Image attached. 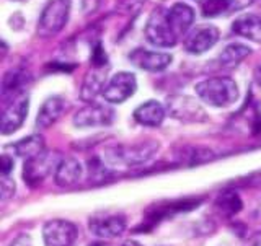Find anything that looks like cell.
<instances>
[{
    "instance_id": "8fae6325",
    "label": "cell",
    "mask_w": 261,
    "mask_h": 246,
    "mask_svg": "<svg viewBox=\"0 0 261 246\" xmlns=\"http://www.w3.org/2000/svg\"><path fill=\"white\" fill-rule=\"evenodd\" d=\"M88 228L98 238H116L126 230V217L121 214H108L92 217Z\"/></svg>"
},
{
    "instance_id": "484cf974",
    "label": "cell",
    "mask_w": 261,
    "mask_h": 246,
    "mask_svg": "<svg viewBox=\"0 0 261 246\" xmlns=\"http://www.w3.org/2000/svg\"><path fill=\"white\" fill-rule=\"evenodd\" d=\"M90 62L93 64V69H103L110 67L108 64V56L105 52V47L101 43H96L95 47L92 49V56H90Z\"/></svg>"
},
{
    "instance_id": "6da1fadb",
    "label": "cell",
    "mask_w": 261,
    "mask_h": 246,
    "mask_svg": "<svg viewBox=\"0 0 261 246\" xmlns=\"http://www.w3.org/2000/svg\"><path fill=\"white\" fill-rule=\"evenodd\" d=\"M160 145L155 141H144L129 145H114L105 152V161L110 167H137L149 161L159 152Z\"/></svg>"
},
{
    "instance_id": "d4e9b609",
    "label": "cell",
    "mask_w": 261,
    "mask_h": 246,
    "mask_svg": "<svg viewBox=\"0 0 261 246\" xmlns=\"http://www.w3.org/2000/svg\"><path fill=\"white\" fill-rule=\"evenodd\" d=\"M232 10V0H209L202 5V15L214 18Z\"/></svg>"
},
{
    "instance_id": "4316f807",
    "label": "cell",
    "mask_w": 261,
    "mask_h": 246,
    "mask_svg": "<svg viewBox=\"0 0 261 246\" xmlns=\"http://www.w3.org/2000/svg\"><path fill=\"white\" fill-rule=\"evenodd\" d=\"M0 193H2V202L8 201L15 193V183L10 179V176H4L2 175V183H0Z\"/></svg>"
},
{
    "instance_id": "3957f363",
    "label": "cell",
    "mask_w": 261,
    "mask_h": 246,
    "mask_svg": "<svg viewBox=\"0 0 261 246\" xmlns=\"http://www.w3.org/2000/svg\"><path fill=\"white\" fill-rule=\"evenodd\" d=\"M72 0H49L39 15L36 35L38 38H53L61 33L69 21Z\"/></svg>"
},
{
    "instance_id": "5bb4252c",
    "label": "cell",
    "mask_w": 261,
    "mask_h": 246,
    "mask_svg": "<svg viewBox=\"0 0 261 246\" xmlns=\"http://www.w3.org/2000/svg\"><path fill=\"white\" fill-rule=\"evenodd\" d=\"M167 16L178 38H181L194 23V10L183 2H176L171 7H167Z\"/></svg>"
},
{
    "instance_id": "83f0119b",
    "label": "cell",
    "mask_w": 261,
    "mask_h": 246,
    "mask_svg": "<svg viewBox=\"0 0 261 246\" xmlns=\"http://www.w3.org/2000/svg\"><path fill=\"white\" fill-rule=\"evenodd\" d=\"M105 0H82V12L85 15H92L101 8Z\"/></svg>"
},
{
    "instance_id": "ffe728a7",
    "label": "cell",
    "mask_w": 261,
    "mask_h": 246,
    "mask_svg": "<svg viewBox=\"0 0 261 246\" xmlns=\"http://www.w3.org/2000/svg\"><path fill=\"white\" fill-rule=\"evenodd\" d=\"M106 72L108 67L93 69L84 80V85L80 90V96L84 101H93L98 95H103V90L106 87Z\"/></svg>"
},
{
    "instance_id": "836d02e7",
    "label": "cell",
    "mask_w": 261,
    "mask_h": 246,
    "mask_svg": "<svg viewBox=\"0 0 261 246\" xmlns=\"http://www.w3.org/2000/svg\"><path fill=\"white\" fill-rule=\"evenodd\" d=\"M194 2H198V4L204 5V4H206V2H209V0H194Z\"/></svg>"
},
{
    "instance_id": "2e32d148",
    "label": "cell",
    "mask_w": 261,
    "mask_h": 246,
    "mask_svg": "<svg viewBox=\"0 0 261 246\" xmlns=\"http://www.w3.org/2000/svg\"><path fill=\"white\" fill-rule=\"evenodd\" d=\"M232 31L255 43H261V15L243 13L237 16L232 23Z\"/></svg>"
},
{
    "instance_id": "1f68e13d",
    "label": "cell",
    "mask_w": 261,
    "mask_h": 246,
    "mask_svg": "<svg viewBox=\"0 0 261 246\" xmlns=\"http://www.w3.org/2000/svg\"><path fill=\"white\" fill-rule=\"evenodd\" d=\"M121 246H142L141 243H137V241H133V240H129V241H124Z\"/></svg>"
},
{
    "instance_id": "9c48e42d",
    "label": "cell",
    "mask_w": 261,
    "mask_h": 246,
    "mask_svg": "<svg viewBox=\"0 0 261 246\" xmlns=\"http://www.w3.org/2000/svg\"><path fill=\"white\" fill-rule=\"evenodd\" d=\"M77 235V227L69 220H49L43 227V240L46 246H72Z\"/></svg>"
},
{
    "instance_id": "603a6c76",
    "label": "cell",
    "mask_w": 261,
    "mask_h": 246,
    "mask_svg": "<svg viewBox=\"0 0 261 246\" xmlns=\"http://www.w3.org/2000/svg\"><path fill=\"white\" fill-rule=\"evenodd\" d=\"M250 54H251V49L247 44L232 43L219 56V64H220V67H235V65H239L243 59H247Z\"/></svg>"
},
{
    "instance_id": "4dcf8cb0",
    "label": "cell",
    "mask_w": 261,
    "mask_h": 246,
    "mask_svg": "<svg viewBox=\"0 0 261 246\" xmlns=\"http://www.w3.org/2000/svg\"><path fill=\"white\" fill-rule=\"evenodd\" d=\"M253 77H255V84L261 88V64L255 69V73H253Z\"/></svg>"
},
{
    "instance_id": "cb8c5ba5",
    "label": "cell",
    "mask_w": 261,
    "mask_h": 246,
    "mask_svg": "<svg viewBox=\"0 0 261 246\" xmlns=\"http://www.w3.org/2000/svg\"><path fill=\"white\" fill-rule=\"evenodd\" d=\"M242 206H243V204H242L240 196L237 194V193H233V191H230V193H222L217 198V201H216V209L222 215H225V217L235 215L237 212H240Z\"/></svg>"
},
{
    "instance_id": "7a4b0ae2",
    "label": "cell",
    "mask_w": 261,
    "mask_h": 246,
    "mask_svg": "<svg viewBox=\"0 0 261 246\" xmlns=\"http://www.w3.org/2000/svg\"><path fill=\"white\" fill-rule=\"evenodd\" d=\"M194 90L204 103L214 106V108H227L239 100V87L230 77L202 80L194 87Z\"/></svg>"
},
{
    "instance_id": "7c38bea8",
    "label": "cell",
    "mask_w": 261,
    "mask_h": 246,
    "mask_svg": "<svg viewBox=\"0 0 261 246\" xmlns=\"http://www.w3.org/2000/svg\"><path fill=\"white\" fill-rule=\"evenodd\" d=\"M28 110H30V100L27 95L15 98L2 113V134L10 135L15 130H18L24 119H27Z\"/></svg>"
},
{
    "instance_id": "9a60e30c",
    "label": "cell",
    "mask_w": 261,
    "mask_h": 246,
    "mask_svg": "<svg viewBox=\"0 0 261 246\" xmlns=\"http://www.w3.org/2000/svg\"><path fill=\"white\" fill-rule=\"evenodd\" d=\"M82 175H84V168H82L80 161L77 158L67 157L62 158L59 161V165H57L54 173V181L61 187H70L80 181Z\"/></svg>"
},
{
    "instance_id": "e0dca14e",
    "label": "cell",
    "mask_w": 261,
    "mask_h": 246,
    "mask_svg": "<svg viewBox=\"0 0 261 246\" xmlns=\"http://www.w3.org/2000/svg\"><path fill=\"white\" fill-rule=\"evenodd\" d=\"M65 111V101L61 96H51L43 103L36 118V129L43 130L51 127Z\"/></svg>"
},
{
    "instance_id": "30bf717a",
    "label": "cell",
    "mask_w": 261,
    "mask_h": 246,
    "mask_svg": "<svg viewBox=\"0 0 261 246\" xmlns=\"http://www.w3.org/2000/svg\"><path fill=\"white\" fill-rule=\"evenodd\" d=\"M220 38L219 30L214 24H201V26H196L190 35L185 38V51L190 54H204L209 51L211 47H214L217 44V41Z\"/></svg>"
},
{
    "instance_id": "e575fe53",
    "label": "cell",
    "mask_w": 261,
    "mask_h": 246,
    "mask_svg": "<svg viewBox=\"0 0 261 246\" xmlns=\"http://www.w3.org/2000/svg\"><path fill=\"white\" fill-rule=\"evenodd\" d=\"M16 2H20V0H16Z\"/></svg>"
},
{
    "instance_id": "d6986e66",
    "label": "cell",
    "mask_w": 261,
    "mask_h": 246,
    "mask_svg": "<svg viewBox=\"0 0 261 246\" xmlns=\"http://www.w3.org/2000/svg\"><path fill=\"white\" fill-rule=\"evenodd\" d=\"M199 202H201V199H185V201L168 202V204H165V206L150 207L149 210H147L145 222H152V224L160 222L163 217H168L170 214H173V212H186V210L194 209Z\"/></svg>"
},
{
    "instance_id": "f1b7e54d",
    "label": "cell",
    "mask_w": 261,
    "mask_h": 246,
    "mask_svg": "<svg viewBox=\"0 0 261 246\" xmlns=\"http://www.w3.org/2000/svg\"><path fill=\"white\" fill-rule=\"evenodd\" d=\"M10 246H33L31 236L27 235V233H21V235H18V236H16V238L10 243Z\"/></svg>"
},
{
    "instance_id": "d6a6232c",
    "label": "cell",
    "mask_w": 261,
    "mask_h": 246,
    "mask_svg": "<svg viewBox=\"0 0 261 246\" xmlns=\"http://www.w3.org/2000/svg\"><path fill=\"white\" fill-rule=\"evenodd\" d=\"M90 246H110V244H106V243H95V244H90Z\"/></svg>"
},
{
    "instance_id": "f546056e",
    "label": "cell",
    "mask_w": 261,
    "mask_h": 246,
    "mask_svg": "<svg viewBox=\"0 0 261 246\" xmlns=\"http://www.w3.org/2000/svg\"><path fill=\"white\" fill-rule=\"evenodd\" d=\"M12 168H13V158H10L7 153H4L2 155V175L8 176V175H10Z\"/></svg>"
},
{
    "instance_id": "277c9868",
    "label": "cell",
    "mask_w": 261,
    "mask_h": 246,
    "mask_svg": "<svg viewBox=\"0 0 261 246\" xmlns=\"http://www.w3.org/2000/svg\"><path fill=\"white\" fill-rule=\"evenodd\" d=\"M145 38L157 47H173L178 43L179 38L168 21L167 7H159L150 13L145 24Z\"/></svg>"
},
{
    "instance_id": "5b68a950",
    "label": "cell",
    "mask_w": 261,
    "mask_h": 246,
    "mask_svg": "<svg viewBox=\"0 0 261 246\" xmlns=\"http://www.w3.org/2000/svg\"><path fill=\"white\" fill-rule=\"evenodd\" d=\"M62 158H59V155L56 152H46V150L36 155V157L28 158L23 167L24 183L31 187L41 184L49 176V173L57 168Z\"/></svg>"
},
{
    "instance_id": "8992f818",
    "label": "cell",
    "mask_w": 261,
    "mask_h": 246,
    "mask_svg": "<svg viewBox=\"0 0 261 246\" xmlns=\"http://www.w3.org/2000/svg\"><path fill=\"white\" fill-rule=\"evenodd\" d=\"M116 113L108 104H98V103H90L85 108L75 113L72 122L75 127L85 129V127H105L113 124Z\"/></svg>"
},
{
    "instance_id": "52a82bcc",
    "label": "cell",
    "mask_w": 261,
    "mask_h": 246,
    "mask_svg": "<svg viewBox=\"0 0 261 246\" xmlns=\"http://www.w3.org/2000/svg\"><path fill=\"white\" fill-rule=\"evenodd\" d=\"M167 108L171 118L185 122H202L207 121V114L202 106L190 96H170L167 100Z\"/></svg>"
},
{
    "instance_id": "44dd1931",
    "label": "cell",
    "mask_w": 261,
    "mask_h": 246,
    "mask_svg": "<svg viewBox=\"0 0 261 246\" xmlns=\"http://www.w3.org/2000/svg\"><path fill=\"white\" fill-rule=\"evenodd\" d=\"M30 81V75L21 69H12L8 70L2 78V98L7 100L8 96L23 95L21 88Z\"/></svg>"
},
{
    "instance_id": "ba28073f",
    "label": "cell",
    "mask_w": 261,
    "mask_h": 246,
    "mask_svg": "<svg viewBox=\"0 0 261 246\" xmlns=\"http://www.w3.org/2000/svg\"><path fill=\"white\" fill-rule=\"evenodd\" d=\"M137 90L136 75L130 72H118L110 78L103 90V96L108 103H124Z\"/></svg>"
},
{
    "instance_id": "4fadbf2b",
    "label": "cell",
    "mask_w": 261,
    "mask_h": 246,
    "mask_svg": "<svg viewBox=\"0 0 261 246\" xmlns=\"http://www.w3.org/2000/svg\"><path fill=\"white\" fill-rule=\"evenodd\" d=\"M130 64L136 67L147 70V72H162L165 70L173 61L171 54L167 52H157V51H147V49H134L129 54Z\"/></svg>"
},
{
    "instance_id": "7402d4cb",
    "label": "cell",
    "mask_w": 261,
    "mask_h": 246,
    "mask_svg": "<svg viewBox=\"0 0 261 246\" xmlns=\"http://www.w3.org/2000/svg\"><path fill=\"white\" fill-rule=\"evenodd\" d=\"M10 149L18 155V157H24L28 160L31 157H36L41 152H44V139L43 135L35 134L10 145Z\"/></svg>"
},
{
    "instance_id": "ac0fdd59",
    "label": "cell",
    "mask_w": 261,
    "mask_h": 246,
    "mask_svg": "<svg viewBox=\"0 0 261 246\" xmlns=\"http://www.w3.org/2000/svg\"><path fill=\"white\" fill-rule=\"evenodd\" d=\"M134 119L139 124L147 127H157L165 119V108L155 100L145 101L144 104L137 106L134 111Z\"/></svg>"
}]
</instances>
